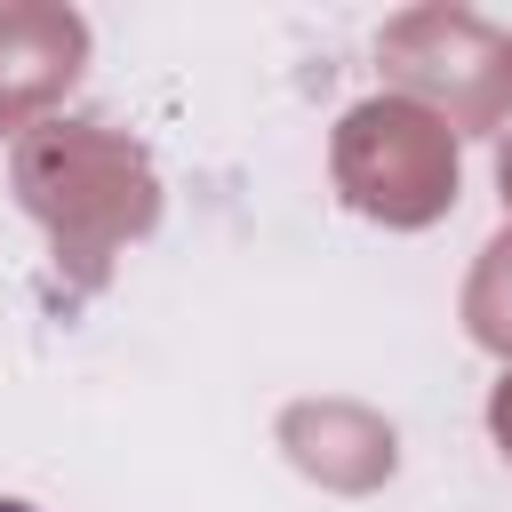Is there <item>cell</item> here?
I'll return each instance as SVG.
<instances>
[{"mask_svg": "<svg viewBox=\"0 0 512 512\" xmlns=\"http://www.w3.org/2000/svg\"><path fill=\"white\" fill-rule=\"evenodd\" d=\"M0 512H32V504H16V496H0Z\"/></svg>", "mask_w": 512, "mask_h": 512, "instance_id": "cell-1", "label": "cell"}]
</instances>
